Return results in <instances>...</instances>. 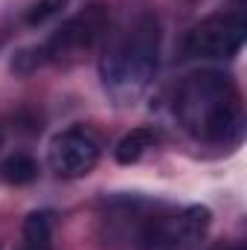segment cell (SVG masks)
<instances>
[{"mask_svg": "<svg viewBox=\"0 0 247 250\" xmlns=\"http://www.w3.org/2000/svg\"><path fill=\"white\" fill-rule=\"evenodd\" d=\"M102 224L108 242L131 250H198L212 215L198 204L172 209L163 204L125 198L108 207Z\"/></svg>", "mask_w": 247, "mask_h": 250, "instance_id": "cell-1", "label": "cell"}, {"mask_svg": "<svg viewBox=\"0 0 247 250\" xmlns=\"http://www.w3.org/2000/svg\"><path fill=\"white\" fill-rule=\"evenodd\" d=\"M175 117L192 140L227 148L245 134V99L233 76L198 70L175 90Z\"/></svg>", "mask_w": 247, "mask_h": 250, "instance_id": "cell-2", "label": "cell"}, {"mask_svg": "<svg viewBox=\"0 0 247 250\" xmlns=\"http://www.w3.org/2000/svg\"><path fill=\"white\" fill-rule=\"evenodd\" d=\"M157 64H160V21L154 12H137L114 32L108 29L99 73L105 90L117 102H134L151 84Z\"/></svg>", "mask_w": 247, "mask_h": 250, "instance_id": "cell-3", "label": "cell"}, {"mask_svg": "<svg viewBox=\"0 0 247 250\" xmlns=\"http://www.w3.org/2000/svg\"><path fill=\"white\" fill-rule=\"evenodd\" d=\"M108 26H111L108 6L105 3H87L84 9H79L76 15H70L41 47L15 56V67L23 70V73H29L35 67H44V64L76 62L84 53H90L96 44L105 41Z\"/></svg>", "mask_w": 247, "mask_h": 250, "instance_id": "cell-4", "label": "cell"}, {"mask_svg": "<svg viewBox=\"0 0 247 250\" xmlns=\"http://www.w3.org/2000/svg\"><path fill=\"white\" fill-rule=\"evenodd\" d=\"M247 32V18L242 0L227 9H218L189 26L184 35V56L195 62H230L242 53Z\"/></svg>", "mask_w": 247, "mask_h": 250, "instance_id": "cell-5", "label": "cell"}, {"mask_svg": "<svg viewBox=\"0 0 247 250\" xmlns=\"http://www.w3.org/2000/svg\"><path fill=\"white\" fill-rule=\"evenodd\" d=\"M99 157H102V143L84 125L64 128L62 134L53 137V143L47 148V166H50V172L56 178H64V181H76V178L90 175L96 169Z\"/></svg>", "mask_w": 247, "mask_h": 250, "instance_id": "cell-6", "label": "cell"}, {"mask_svg": "<svg viewBox=\"0 0 247 250\" xmlns=\"http://www.w3.org/2000/svg\"><path fill=\"white\" fill-rule=\"evenodd\" d=\"M21 250H56L53 248V215L29 212L21 230Z\"/></svg>", "mask_w": 247, "mask_h": 250, "instance_id": "cell-7", "label": "cell"}, {"mask_svg": "<svg viewBox=\"0 0 247 250\" xmlns=\"http://www.w3.org/2000/svg\"><path fill=\"white\" fill-rule=\"evenodd\" d=\"M154 146H157V134H154L151 128H134L131 134H125L123 140L117 143L114 154H117V160H120L123 166H131V163L143 160L145 151H151Z\"/></svg>", "mask_w": 247, "mask_h": 250, "instance_id": "cell-8", "label": "cell"}, {"mask_svg": "<svg viewBox=\"0 0 247 250\" xmlns=\"http://www.w3.org/2000/svg\"><path fill=\"white\" fill-rule=\"evenodd\" d=\"M0 172H3V181L6 184L23 187V184H32L38 178V163L32 157H26V154H15V157H9L0 166Z\"/></svg>", "mask_w": 247, "mask_h": 250, "instance_id": "cell-9", "label": "cell"}, {"mask_svg": "<svg viewBox=\"0 0 247 250\" xmlns=\"http://www.w3.org/2000/svg\"><path fill=\"white\" fill-rule=\"evenodd\" d=\"M56 6H59V0H44V3H38V6H32V9L26 12V23H41L44 18H50V15H56Z\"/></svg>", "mask_w": 247, "mask_h": 250, "instance_id": "cell-10", "label": "cell"}, {"mask_svg": "<svg viewBox=\"0 0 247 250\" xmlns=\"http://www.w3.org/2000/svg\"><path fill=\"white\" fill-rule=\"evenodd\" d=\"M236 250H242V248H236Z\"/></svg>", "mask_w": 247, "mask_h": 250, "instance_id": "cell-11", "label": "cell"}]
</instances>
